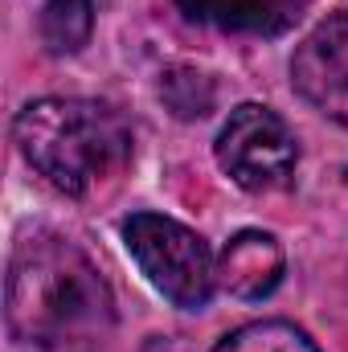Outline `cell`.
<instances>
[{
    "mask_svg": "<svg viewBox=\"0 0 348 352\" xmlns=\"http://www.w3.org/2000/svg\"><path fill=\"white\" fill-rule=\"evenodd\" d=\"M213 352H320L316 340L287 320H254L217 340Z\"/></svg>",
    "mask_w": 348,
    "mask_h": 352,
    "instance_id": "cell-9",
    "label": "cell"
},
{
    "mask_svg": "<svg viewBox=\"0 0 348 352\" xmlns=\"http://www.w3.org/2000/svg\"><path fill=\"white\" fill-rule=\"evenodd\" d=\"M217 164L246 192L287 188L299 168V140L287 119L262 102H242L230 111L226 127L217 131Z\"/></svg>",
    "mask_w": 348,
    "mask_h": 352,
    "instance_id": "cell-4",
    "label": "cell"
},
{
    "mask_svg": "<svg viewBox=\"0 0 348 352\" xmlns=\"http://www.w3.org/2000/svg\"><path fill=\"white\" fill-rule=\"evenodd\" d=\"M291 87L324 119L348 127V12L320 21L295 45Z\"/></svg>",
    "mask_w": 348,
    "mask_h": 352,
    "instance_id": "cell-5",
    "label": "cell"
},
{
    "mask_svg": "<svg viewBox=\"0 0 348 352\" xmlns=\"http://www.w3.org/2000/svg\"><path fill=\"white\" fill-rule=\"evenodd\" d=\"M123 242L140 274L168 303L184 311L209 307L217 291V258L197 230L180 226L176 217H164V213H131L123 221Z\"/></svg>",
    "mask_w": 348,
    "mask_h": 352,
    "instance_id": "cell-3",
    "label": "cell"
},
{
    "mask_svg": "<svg viewBox=\"0 0 348 352\" xmlns=\"http://www.w3.org/2000/svg\"><path fill=\"white\" fill-rule=\"evenodd\" d=\"M4 320L12 340L37 352H94L115 324V299L70 238L37 230L8 258Z\"/></svg>",
    "mask_w": 348,
    "mask_h": 352,
    "instance_id": "cell-1",
    "label": "cell"
},
{
    "mask_svg": "<svg viewBox=\"0 0 348 352\" xmlns=\"http://www.w3.org/2000/svg\"><path fill=\"white\" fill-rule=\"evenodd\" d=\"M12 140L25 164L66 197H94L111 188L135 152L127 119L115 107L78 94H50L21 107Z\"/></svg>",
    "mask_w": 348,
    "mask_h": 352,
    "instance_id": "cell-2",
    "label": "cell"
},
{
    "mask_svg": "<svg viewBox=\"0 0 348 352\" xmlns=\"http://www.w3.org/2000/svg\"><path fill=\"white\" fill-rule=\"evenodd\" d=\"M160 98L168 102L176 119H205L213 107V82L193 66H173L160 78Z\"/></svg>",
    "mask_w": 348,
    "mask_h": 352,
    "instance_id": "cell-10",
    "label": "cell"
},
{
    "mask_svg": "<svg viewBox=\"0 0 348 352\" xmlns=\"http://www.w3.org/2000/svg\"><path fill=\"white\" fill-rule=\"evenodd\" d=\"M176 8L188 21L213 25L221 33H259V37H274L287 33L307 0H176Z\"/></svg>",
    "mask_w": 348,
    "mask_h": 352,
    "instance_id": "cell-7",
    "label": "cell"
},
{
    "mask_svg": "<svg viewBox=\"0 0 348 352\" xmlns=\"http://www.w3.org/2000/svg\"><path fill=\"white\" fill-rule=\"evenodd\" d=\"M345 176H348V173H345Z\"/></svg>",
    "mask_w": 348,
    "mask_h": 352,
    "instance_id": "cell-11",
    "label": "cell"
},
{
    "mask_svg": "<svg viewBox=\"0 0 348 352\" xmlns=\"http://www.w3.org/2000/svg\"><path fill=\"white\" fill-rule=\"evenodd\" d=\"M94 33V4L90 0H50L41 8V41L50 54H78Z\"/></svg>",
    "mask_w": 348,
    "mask_h": 352,
    "instance_id": "cell-8",
    "label": "cell"
},
{
    "mask_svg": "<svg viewBox=\"0 0 348 352\" xmlns=\"http://www.w3.org/2000/svg\"><path fill=\"white\" fill-rule=\"evenodd\" d=\"M283 270L287 258L279 238L266 230H242L217 254V287L234 299H266L283 283Z\"/></svg>",
    "mask_w": 348,
    "mask_h": 352,
    "instance_id": "cell-6",
    "label": "cell"
}]
</instances>
